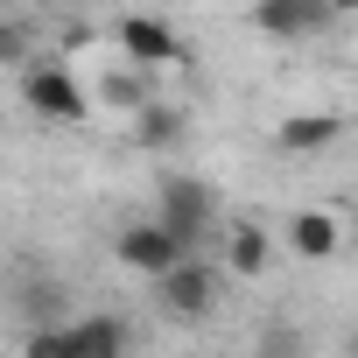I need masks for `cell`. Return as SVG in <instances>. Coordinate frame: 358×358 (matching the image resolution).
Returning <instances> with one entry per match:
<instances>
[{
	"instance_id": "obj_1",
	"label": "cell",
	"mask_w": 358,
	"mask_h": 358,
	"mask_svg": "<svg viewBox=\"0 0 358 358\" xmlns=\"http://www.w3.org/2000/svg\"><path fill=\"white\" fill-rule=\"evenodd\" d=\"M155 218L176 232V239H183L190 253H204L211 239H225L218 225V190L204 183V176H162V190H155Z\"/></svg>"
},
{
	"instance_id": "obj_2",
	"label": "cell",
	"mask_w": 358,
	"mask_h": 358,
	"mask_svg": "<svg viewBox=\"0 0 358 358\" xmlns=\"http://www.w3.org/2000/svg\"><path fill=\"white\" fill-rule=\"evenodd\" d=\"M22 106H29L36 120L78 127V120H92L99 92H85V78H78L71 64H29V71H22Z\"/></svg>"
},
{
	"instance_id": "obj_3",
	"label": "cell",
	"mask_w": 358,
	"mask_h": 358,
	"mask_svg": "<svg viewBox=\"0 0 358 358\" xmlns=\"http://www.w3.org/2000/svg\"><path fill=\"white\" fill-rule=\"evenodd\" d=\"M218 288H225V267L204 260V253H190L176 274L155 281V302H162V316H176V323H204L211 302H218Z\"/></svg>"
},
{
	"instance_id": "obj_4",
	"label": "cell",
	"mask_w": 358,
	"mask_h": 358,
	"mask_svg": "<svg viewBox=\"0 0 358 358\" xmlns=\"http://www.w3.org/2000/svg\"><path fill=\"white\" fill-rule=\"evenodd\" d=\"M113 260L134 267V274H148V281H162V274H176V267L190 260V246L176 239L162 218H141V225H127V232L113 239Z\"/></svg>"
},
{
	"instance_id": "obj_5",
	"label": "cell",
	"mask_w": 358,
	"mask_h": 358,
	"mask_svg": "<svg viewBox=\"0 0 358 358\" xmlns=\"http://www.w3.org/2000/svg\"><path fill=\"white\" fill-rule=\"evenodd\" d=\"M113 43H120V57L134 71H176V64H183V36H176L169 22H155V15H120Z\"/></svg>"
},
{
	"instance_id": "obj_6",
	"label": "cell",
	"mask_w": 358,
	"mask_h": 358,
	"mask_svg": "<svg viewBox=\"0 0 358 358\" xmlns=\"http://www.w3.org/2000/svg\"><path fill=\"white\" fill-rule=\"evenodd\" d=\"M330 22H337L330 0H260V8H253V29H260L267 43H309V36H323Z\"/></svg>"
},
{
	"instance_id": "obj_7",
	"label": "cell",
	"mask_w": 358,
	"mask_h": 358,
	"mask_svg": "<svg viewBox=\"0 0 358 358\" xmlns=\"http://www.w3.org/2000/svg\"><path fill=\"white\" fill-rule=\"evenodd\" d=\"M337 246H344L337 211H295V218H288V253H295V260H330Z\"/></svg>"
},
{
	"instance_id": "obj_8",
	"label": "cell",
	"mask_w": 358,
	"mask_h": 358,
	"mask_svg": "<svg viewBox=\"0 0 358 358\" xmlns=\"http://www.w3.org/2000/svg\"><path fill=\"white\" fill-rule=\"evenodd\" d=\"M218 253H225V274H239V281H253V274L274 267V239H267L260 225H225Z\"/></svg>"
},
{
	"instance_id": "obj_9",
	"label": "cell",
	"mask_w": 358,
	"mask_h": 358,
	"mask_svg": "<svg viewBox=\"0 0 358 358\" xmlns=\"http://www.w3.org/2000/svg\"><path fill=\"white\" fill-rule=\"evenodd\" d=\"M337 134H344L337 113H295V120H281L274 148L281 155H323V148H337Z\"/></svg>"
},
{
	"instance_id": "obj_10",
	"label": "cell",
	"mask_w": 358,
	"mask_h": 358,
	"mask_svg": "<svg viewBox=\"0 0 358 358\" xmlns=\"http://www.w3.org/2000/svg\"><path fill=\"white\" fill-rule=\"evenodd\" d=\"M99 106H113V113H134V120H141V113L155 106L148 71H134V64H127V71H106V78H99Z\"/></svg>"
},
{
	"instance_id": "obj_11",
	"label": "cell",
	"mask_w": 358,
	"mask_h": 358,
	"mask_svg": "<svg viewBox=\"0 0 358 358\" xmlns=\"http://www.w3.org/2000/svg\"><path fill=\"white\" fill-rule=\"evenodd\" d=\"M183 134H190V120H183V106H169V99H155L134 120V148H176Z\"/></svg>"
},
{
	"instance_id": "obj_12",
	"label": "cell",
	"mask_w": 358,
	"mask_h": 358,
	"mask_svg": "<svg viewBox=\"0 0 358 358\" xmlns=\"http://www.w3.org/2000/svg\"><path fill=\"white\" fill-rule=\"evenodd\" d=\"M78 351L85 358H127V323L120 316H78Z\"/></svg>"
},
{
	"instance_id": "obj_13",
	"label": "cell",
	"mask_w": 358,
	"mask_h": 358,
	"mask_svg": "<svg viewBox=\"0 0 358 358\" xmlns=\"http://www.w3.org/2000/svg\"><path fill=\"white\" fill-rule=\"evenodd\" d=\"M22 316H29L36 330H57V316H64V288H57V281H29V288H22Z\"/></svg>"
},
{
	"instance_id": "obj_14",
	"label": "cell",
	"mask_w": 358,
	"mask_h": 358,
	"mask_svg": "<svg viewBox=\"0 0 358 358\" xmlns=\"http://www.w3.org/2000/svg\"><path fill=\"white\" fill-rule=\"evenodd\" d=\"M22 358H85V351H78V330L57 323V330H29L22 337Z\"/></svg>"
},
{
	"instance_id": "obj_15",
	"label": "cell",
	"mask_w": 358,
	"mask_h": 358,
	"mask_svg": "<svg viewBox=\"0 0 358 358\" xmlns=\"http://www.w3.org/2000/svg\"><path fill=\"white\" fill-rule=\"evenodd\" d=\"M0 50H8V64H22V50H29V29H22V22H15V29H8V36H0ZM22 71H29V64H22Z\"/></svg>"
},
{
	"instance_id": "obj_16",
	"label": "cell",
	"mask_w": 358,
	"mask_h": 358,
	"mask_svg": "<svg viewBox=\"0 0 358 358\" xmlns=\"http://www.w3.org/2000/svg\"><path fill=\"white\" fill-rule=\"evenodd\" d=\"M330 8H337V15H358V0H330Z\"/></svg>"
},
{
	"instance_id": "obj_17",
	"label": "cell",
	"mask_w": 358,
	"mask_h": 358,
	"mask_svg": "<svg viewBox=\"0 0 358 358\" xmlns=\"http://www.w3.org/2000/svg\"><path fill=\"white\" fill-rule=\"evenodd\" d=\"M351 358H358V337H351Z\"/></svg>"
},
{
	"instance_id": "obj_18",
	"label": "cell",
	"mask_w": 358,
	"mask_h": 358,
	"mask_svg": "<svg viewBox=\"0 0 358 358\" xmlns=\"http://www.w3.org/2000/svg\"><path fill=\"white\" fill-rule=\"evenodd\" d=\"M246 8H260V0H246Z\"/></svg>"
}]
</instances>
